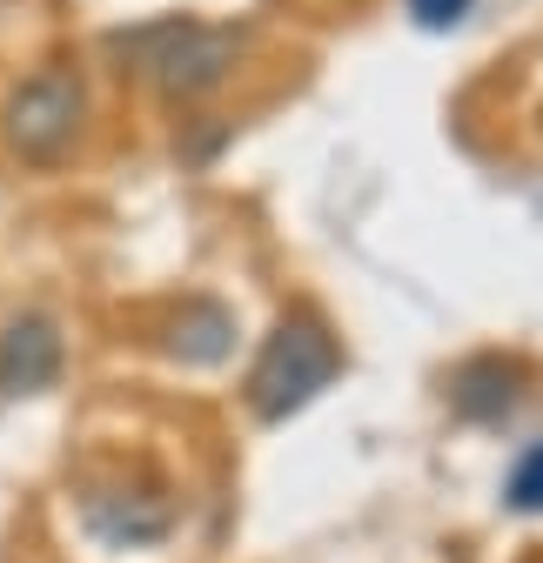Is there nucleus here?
Segmentation results:
<instances>
[{
    "label": "nucleus",
    "mask_w": 543,
    "mask_h": 563,
    "mask_svg": "<svg viewBox=\"0 0 543 563\" xmlns=\"http://www.w3.org/2000/svg\"><path fill=\"white\" fill-rule=\"evenodd\" d=\"M142 75L168 95V101H201L229 81V67L242 54V27H222V21H188V14H168V21H148L114 41Z\"/></svg>",
    "instance_id": "obj_1"
},
{
    "label": "nucleus",
    "mask_w": 543,
    "mask_h": 563,
    "mask_svg": "<svg viewBox=\"0 0 543 563\" xmlns=\"http://www.w3.org/2000/svg\"><path fill=\"white\" fill-rule=\"evenodd\" d=\"M81 121H88V81L67 60H47L34 75H21L8 88V101H0V141L27 168H60L81 141Z\"/></svg>",
    "instance_id": "obj_2"
},
{
    "label": "nucleus",
    "mask_w": 543,
    "mask_h": 563,
    "mask_svg": "<svg viewBox=\"0 0 543 563\" xmlns=\"http://www.w3.org/2000/svg\"><path fill=\"white\" fill-rule=\"evenodd\" d=\"M335 369H343V342H335V329L322 316L296 309V316L276 322V335L262 342L255 376H248V402H255L262 422H289L335 383Z\"/></svg>",
    "instance_id": "obj_3"
},
{
    "label": "nucleus",
    "mask_w": 543,
    "mask_h": 563,
    "mask_svg": "<svg viewBox=\"0 0 543 563\" xmlns=\"http://www.w3.org/2000/svg\"><path fill=\"white\" fill-rule=\"evenodd\" d=\"M81 523L108 550H142V543H162L175 530V497L162 483H108V489L81 497Z\"/></svg>",
    "instance_id": "obj_4"
},
{
    "label": "nucleus",
    "mask_w": 543,
    "mask_h": 563,
    "mask_svg": "<svg viewBox=\"0 0 543 563\" xmlns=\"http://www.w3.org/2000/svg\"><path fill=\"white\" fill-rule=\"evenodd\" d=\"M60 363H67V349H60L54 316H14L0 329V402L41 396L60 376Z\"/></svg>",
    "instance_id": "obj_5"
},
{
    "label": "nucleus",
    "mask_w": 543,
    "mask_h": 563,
    "mask_svg": "<svg viewBox=\"0 0 543 563\" xmlns=\"http://www.w3.org/2000/svg\"><path fill=\"white\" fill-rule=\"evenodd\" d=\"M229 349H235V316H229L222 302H209V296L181 302V316L168 322V356H175V363L209 369V363L229 356Z\"/></svg>",
    "instance_id": "obj_6"
},
{
    "label": "nucleus",
    "mask_w": 543,
    "mask_h": 563,
    "mask_svg": "<svg viewBox=\"0 0 543 563\" xmlns=\"http://www.w3.org/2000/svg\"><path fill=\"white\" fill-rule=\"evenodd\" d=\"M450 402H456L469 422H497V416H510V402H517V369H510V363H469V369H456Z\"/></svg>",
    "instance_id": "obj_7"
},
{
    "label": "nucleus",
    "mask_w": 543,
    "mask_h": 563,
    "mask_svg": "<svg viewBox=\"0 0 543 563\" xmlns=\"http://www.w3.org/2000/svg\"><path fill=\"white\" fill-rule=\"evenodd\" d=\"M503 504H510V510H523V517H536V510H543V437L510 463V476H503Z\"/></svg>",
    "instance_id": "obj_8"
},
{
    "label": "nucleus",
    "mask_w": 543,
    "mask_h": 563,
    "mask_svg": "<svg viewBox=\"0 0 543 563\" xmlns=\"http://www.w3.org/2000/svg\"><path fill=\"white\" fill-rule=\"evenodd\" d=\"M410 14H417V27L443 34V27H456V21L469 14V0H410Z\"/></svg>",
    "instance_id": "obj_9"
},
{
    "label": "nucleus",
    "mask_w": 543,
    "mask_h": 563,
    "mask_svg": "<svg viewBox=\"0 0 543 563\" xmlns=\"http://www.w3.org/2000/svg\"><path fill=\"white\" fill-rule=\"evenodd\" d=\"M0 14H8V0H0Z\"/></svg>",
    "instance_id": "obj_10"
}]
</instances>
